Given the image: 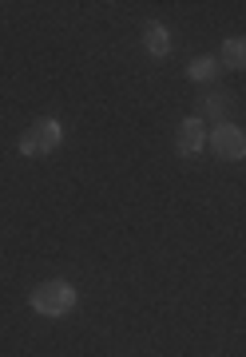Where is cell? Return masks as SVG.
Instances as JSON below:
<instances>
[{"label":"cell","mask_w":246,"mask_h":357,"mask_svg":"<svg viewBox=\"0 0 246 357\" xmlns=\"http://www.w3.org/2000/svg\"><path fill=\"white\" fill-rule=\"evenodd\" d=\"M32 310L44 314V318H64L76 310V286L64 278H52V282H40L32 290Z\"/></svg>","instance_id":"obj_1"},{"label":"cell","mask_w":246,"mask_h":357,"mask_svg":"<svg viewBox=\"0 0 246 357\" xmlns=\"http://www.w3.org/2000/svg\"><path fill=\"white\" fill-rule=\"evenodd\" d=\"M60 143H64V128H60V119L44 115V119H36V123L20 135V151H24V155H52Z\"/></svg>","instance_id":"obj_2"},{"label":"cell","mask_w":246,"mask_h":357,"mask_svg":"<svg viewBox=\"0 0 246 357\" xmlns=\"http://www.w3.org/2000/svg\"><path fill=\"white\" fill-rule=\"evenodd\" d=\"M207 143L215 147V155H219V159H231V163L246 159V131L234 128V123H219V128L207 135Z\"/></svg>","instance_id":"obj_3"},{"label":"cell","mask_w":246,"mask_h":357,"mask_svg":"<svg viewBox=\"0 0 246 357\" xmlns=\"http://www.w3.org/2000/svg\"><path fill=\"white\" fill-rule=\"evenodd\" d=\"M203 143H207V131H203V119H183L179 131H175V151L179 155H199L203 151Z\"/></svg>","instance_id":"obj_4"},{"label":"cell","mask_w":246,"mask_h":357,"mask_svg":"<svg viewBox=\"0 0 246 357\" xmlns=\"http://www.w3.org/2000/svg\"><path fill=\"white\" fill-rule=\"evenodd\" d=\"M143 48L151 52V56H159V60H163V56L171 52V36H167V28L151 20V24L143 28Z\"/></svg>","instance_id":"obj_5"},{"label":"cell","mask_w":246,"mask_h":357,"mask_svg":"<svg viewBox=\"0 0 246 357\" xmlns=\"http://www.w3.org/2000/svg\"><path fill=\"white\" fill-rule=\"evenodd\" d=\"M215 72H219V56H194L191 64H187V76H191L194 84H207V79H215Z\"/></svg>","instance_id":"obj_6"},{"label":"cell","mask_w":246,"mask_h":357,"mask_svg":"<svg viewBox=\"0 0 246 357\" xmlns=\"http://www.w3.org/2000/svg\"><path fill=\"white\" fill-rule=\"evenodd\" d=\"M219 60L226 68H246V36H231V40H226Z\"/></svg>","instance_id":"obj_7"},{"label":"cell","mask_w":246,"mask_h":357,"mask_svg":"<svg viewBox=\"0 0 246 357\" xmlns=\"http://www.w3.org/2000/svg\"><path fill=\"white\" fill-rule=\"evenodd\" d=\"M222 112H226V91H207V96H203V115L219 123Z\"/></svg>","instance_id":"obj_8"}]
</instances>
